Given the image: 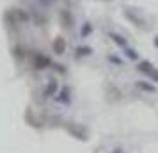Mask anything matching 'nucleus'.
I'll use <instances>...</instances> for the list:
<instances>
[{
  "mask_svg": "<svg viewBox=\"0 0 158 153\" xmlns=\"http://www.w3.org/2000/svg\"><path fill=\"white\" fill-rule=\"evenodd\" d=\"M153 45H155V46H156V48H158V34H156V36H155V39H153Z\"/></svg>",
  "mask_w": 158,
  "mask_h": 153,
  "instance_id": "11",
  "label": "nucleus"
},
{
  "mask_svg": "<svg viewBox=\"0 0 158 153\" xmlns=\"http://www.w3.org/2000/svg\"><path fill=\"white\" fill-rule=\"evenodd\" d=\"M137 71L146 75V77H149L153 82H158V70L151 64V61H140L139 66H137Z\"/></svg>",
  "mask_w": 158,
  "mask_h": 153,
  "instance_id": "2",
  "label": "nucleus"
},
{
  "mask_svg": "<svg viewBox=\"0 0 158 153\" xmlns=\"http://www.w3.org/2000/svg\"><path fill=\"white\" fill-rule=\"evenodd\" d=\"M93 32V27H91V23H85L84 27H82V37H85V36H89Z\"/></svg>",
  "mask_w": 158,
  "mask_h": 153,
  "instance_id": "8",
  "label": "nucleus"
},
{
  "mask_svg": "<svg viewBox=\"0 0 158 153\" xmlns=\"http://www.w3.org/2000/svg\"><path fill=\"white\" fill-rule=\"evenodd\" d=\"M93 53V48H89V46H80L78 48V55H91Z\"/></svg>",
  "mask_w": 158,
  "mask_h": 153,
  "instance_id": "9",
  "label": "nucleus"
},
{
  "mask_svg": "<svg viewBox=\"0 0 158 153\" xmlns=\"http://www.w3.org/2000/svg\"><path fill=\"white\" fill-rule=\"evenodd\" d=\"M108 59H110L112 62H115V64H121V61H119V59L115 57V55H108Z\"/></svg>",
  "mask_w": 158,
  "mask_h": 153,
  "instance_id": "10",
  "label": "nucleus"
},
{
  "mask_svg": "<svg viewBox=\"0 0 158 153\" xmlns=\"http://www.w3.org/2000/svg\"><path fill=\"white\" fill-rule=\"evenodd\" d=\"M137 87L142 89V91H148V93H155V91H156V87H155V86L148 84L146 80H139V82H137Z\"/></svg>",
  "mask_w": 158,
  "mask_h": 153,
  "instance_id": "6",
  "label": "nucleus"
},
{
  "mask_svg": "<svg viewBox=\"0 0 158 153\" xmlns=\"http://www.w3.org/2000/svg\"><path fill=\"white\" fill-rule=\"evenodd\" d=\"M107 2H112V0H107Z\"/></svg>",
  "mask_w": 158,
  "mask_h": 153,
  "instance_id": "12",
  "label": "nucleus"
},
{
  "mask_svg": "<svg viewBox=\"0 0 158 153\" xmlns=\"http://www.w3.org/2000/svg\"><path fill=\"white\" fill-rule=\"evenodd\" d=\"M123 16L128 20L133 27H137V29H148V20H146V16L139 11V9L135 7H124L123 9Z\"/></svg>",
  "mask_w": 158,
  "mask_h": 153,
  "instance_id": "1",
  "label": "nucleus"
},
{
  "mask_svg": "<svg viewBox=\"0 0 158 153\" xmlns=\"http://www.w3.org/2000/svg\"><path fill=\"white\" fill-rule=\"evenodd\" d=\"M108 37H110L119 48H126V46H128V39L124 36H121V34H117V32H108Z\"/></svg>",
  "mask_w": 158,
  "mask_h": 153,
  "instance_id": "3",
  "label": "nucleus"
},
{
  "mask_svg": "<svg viewBox=\"0 0 158 153\" xmlns=\"http://www.w3.org/2000/svg\"><path fill=\"white\" fill-rule=\"evenodd\" d=\"M124 50V55L130 59V61H139V53H137V50L135 48H131V46H126V48H123Z\"/></svg>",
  "mask_w": 158,
  "mask_h": 153,
  "instance_id": "5",
  "label": "nucleus"
},
{
  "mask_svg": "<svg viewBox=\"0 0 158 153\" xmlns=\"http://www.w3.org/2000/svg\"><path fill=\"white\" fill-rule=\"evenodd\" d=\"M60 18H62V25H64V27H69V23L73 25V16L69 15L68 11H62V13H60Z\"/></svg>",
  "mask_w": 158,
  "mask_h": 153,
  "instance_id": "7",
  "label": "nucleus"
},
{
  "mask_svg": "<svg viewBox=\"0 0 158 153\" xmlns=\"http://www.w3.org/2000/svg\"><path fill=\"white\" fill-rule=\"evenodd\" d=\"M53 50H55V53H64V50H66V41H64V37H60V36H57V39L53 41Z\"/></svg>",
  "mask_w": 158,
  "mask_h": 153,
  "instance_id": "4",
  "label": "nucleus"
}]
</instances>
